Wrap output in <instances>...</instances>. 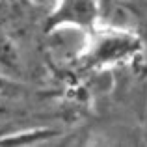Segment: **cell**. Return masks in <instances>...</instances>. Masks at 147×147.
<instances>
[{"instance_id":"1","label":"cell","mask_w":147,"mask_h":147,"mask_svg":"<svg viewBox=\"0 0 147 147\" xmlns=\"http://www.w3.org/2000/svg\"><path fill=\"white\" fill-rule=\"evenodd\" d=\"M99 0H60L47 19V32L61 26H91L99 15Z\"/></svg>"},{"instance_id":"2","label":"cell","mask_w":147,"mask_h":147,"mask_svg":"<svg viewBox=\"0 0 147 147\" xmlns=\"http://www.w3.org/2000/svg\"><path fill=\"white\" fill-rule=\"evenodd\" d=\"M0 65L11 73H17L22 69L21 49L6 28H0Z\"/></svg>"},{"instance_id":"3","label":"cell","mask_w":147,"mask_h":147,"mask_svg":"<svg viewBox=\"0 0 147 147\" xmlns=\"http://www.w3.org/2000/svg\"><path fill=\"white\" fill-rule=\"evenodd\" d=\"M110 4H112V0H99V6L104 7V9H106V7H110Z\"/></svg>"},{"instance_id":"4","label":"cell","mask_w":147,"mask_h":147,"mask_svg":"<svg viewBox=\"0 0 147 147\" xmlns=\"http://www.w3.org/2000/svg\"><path fill=\"white\" fill-rule=\"evenodd\" d=\"M4 90V82H2V80H0V91H2Z\"/></svg>"}]
</instances>
